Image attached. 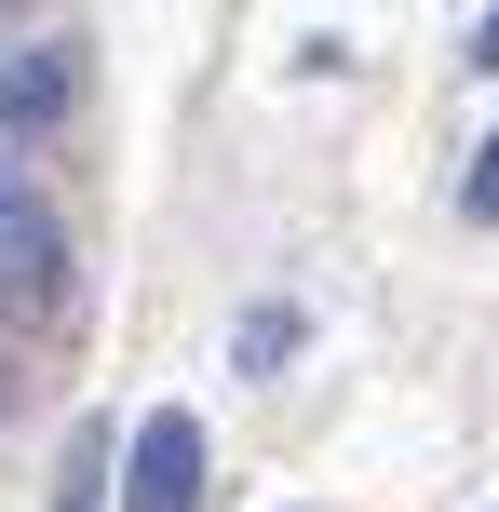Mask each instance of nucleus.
Segmentation results:
<instances>
[{
    "label": "nucleus",
    "instance_id": "nucleus-1",
    "mask_svg": "<svg viewBox=\"0 0 499 512\" xmlns=\"http://www.w3.org/2000/svg\"><path fill=\"white\" fill-rule=\"evenodd\" d=\"M68 297V230H54L27 149H0V310H54Z\"/></svg>",
    "mask_w": 499,
    "mask_h": 512
},
{
    "label": "nucleus",
    "instance_id": "nucleus-2",
    "mask_svg": "<svg viewBox=\"0 0 499 512\" xmlns=\"http://www.w3.org/2000/svg\"><path fill=\"white\" fill-rule=\"evenodd\" d=\"M122 512H203V418L149 405L122 432Z\"/></svg>",
    "mask_w": 499,
    "mask_h": 512
},
{
    "label": "nucleus",
    "instance_id": "nucleus-3",
    "mask_svg": "<svg viewBox=\"0 0 499 512\" xmlns=\"http://www.w3.org/2000/svg\"><path fill=\"white\" fill-rule=\"evenodd\" d=\"M81 108V54L68 41H0V149Z\"/></svg>",
    "mask_w": 499,
    "mask_h": 512
},
{
    "label": "nucleus",
    "instance_id": "nucleus-4",
    "mask_svg": "<svg viewBox=\"0 0 499 512\" xmlns=\"http://www.w3.org/2000/svg\"><path fill=\"white\" fill-rule=\"evenodd\" d=\"M54 512H108V432L68 445V486H54Z\"/></svg>",
    "mask_w": 499,
    "mask_h": 512
},
{
    "label": "nucleus",
    "instance_id": "nucleus-5",
    "mask_svg": "<svg viewBox=\"0 0 499 512\" xmlns=\"http://www.w3.org/2000/svg\"><path fill=\"white\" fill-rule=\"evenodd\" d=\"M230 351H243V364H284V351H297V310H243Z\"/></svg>",
    "mask_w": 499,
    "mask_h": 512
},
{
    "label": "nucleus",
    "instance_id": "nucleus-6",
    "mask_svg": "<svg viewBox=\"0 0 499 512\" xmlns=\"http://www.w3.org/2000/svg\"><path fill=\"white\" fill-rule=\"evenodd\" d=\"M459 203H473V216H499V135L473 149V176H459Z\"/></svg>",
    "mask_w": 499,
    "mask_h": 512
},
{
    "label": "nucleus",
    "instance_id": "nucleus-7",
    "mask_svg": "<svg viewBox=\"0 0 499 512\" xmlns=\"http://www.w3.org/2000/svg\"><path fill=\"white\" fill-rule=\"evenodd\" d=\"M473 68H486V81H499V14H486V27H473Z\"/></svg>",
    "mask_w": 499,
    "mask_h": 512
}]
</instances>
